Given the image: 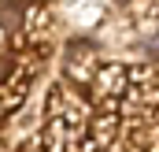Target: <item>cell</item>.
Instances as JSON below:
<instances>
[{
	"instance_id": "6da1fadb",
	"label": "cell",
	"mask_w": 159,
	"mask_h": 152,
	"mask_svg": "<svg viewBox=\"0 0 159 152\" xmlns=\"http://www.w3.org/2000/svg\"><path fill=\"white\" fill-rule=\"evenodd\" d=\"M30 85H34V67H26V63H22L11 78L0 82V119H7L11 112H19V108L26 104Z\"/></svg>"
},
{
	"instance_id": "7a4b0ae2",
	"label": "cell",
	"mask_w": 159,
	"mask_h": 152,
	"mask_svg": "<svg viewBox=\"0 0 159 152\" xmlns=\"http://www.w3.org/2000/svg\"><path fill=\"white\" fill-rule=\"evenodd\" d=\"M152 56H159V37H156V41H152Z\"/></svg>"
}]
</instances>
